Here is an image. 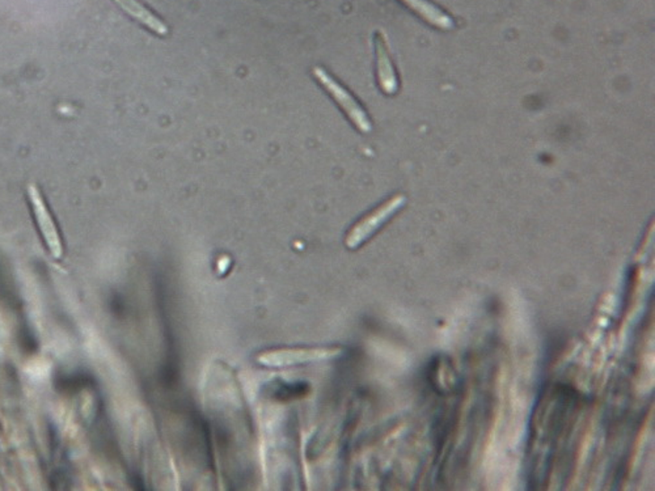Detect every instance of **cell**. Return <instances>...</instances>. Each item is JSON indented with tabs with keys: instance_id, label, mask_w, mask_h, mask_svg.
<instances>
[{
	"instance_id": "1",
	"label": "cell",
	"mask_w": 655,
	"mask_h": 491,
	"mask_svg": "<svg viewBox=\"0 0 655 491\" xmlns=\"http://www.w3.org/2000/svg\"><path fill=\"white\" fill-rule=\"evenodd\" d=\"M341 353L340 349L334 347H317V349H305V347H297V349H279L265 351V353L257 355V362L260 364L269 368H286L293 367V365H300L311 364V362L328 361V359L336 358Z\"/></svg>"
},
{
	"instance_id": "2",
	"label": "cell",
	"mask_w": 655,
	"mask_h": 491,
	"mask_svg": "<svg viewBox=\"0 0 655 491\" xmlns=\"http://www.w3.org/2000/svg\"><path fill=\"white\" fill-rule=\"evenodd\" d=\"M406 198L404 196H394L390 201L383 204L382 206L374 210L373 213L368 214L366 218L357 223L353 228H351L349 235L346 236L345 244L349 250H357L360 247L363 242L366 241L371 235H374L388 219L404 206Z\"/></svg>"
},
{
	"instance_id": "3",
	"label": "cell",
	"mask_w": 655,
	"mask_h": 491,
	"mask_svg": "<svg viewBox=\"0 0 655 491\" xmlns=\"http://www.w3.org/2000/svg\"><path fill=\"white\" fill-rule=\"evenodd\" d=\"M314 75L322 83L323 87L331 93L332 97L339 102L340 107L348 114L349 118L359 128L362 133H370L371 122L367 114L359 107L358 102L351 97L350 93L342 88L331 75L322 67L314 68Z\"/></svg>"
},
{
	"instance_id": "4",
	"label": "cell",
	"mask_w": 655,
	"mask_h": 491,
	"mask_svg": "<svg viewBox=\"0 0 655 491\" xmlns=\"http://www.w3.org/2000/svg\"><path fill=\"white\" fill-rule=\"evenodd\" d=\"M28 196H30L34 215H36L40 230H41V233L44 235L45 241H47L50 253L53 254L56 259H61L63 250L61 238H59L56 223H54L50 213H49L47 205H45L44 198H42L39 188H37L34 184H31L30 187H28Z\"/></svg>"
},
{
	"instance_id": "5",
	"label": "cell",
	"mask_w": 655,
	"mask_h": 491,
	"mask_svg": "<svg viewBox=\"0 0 655 491\" xmlns=\"http://www.w3.org/2000/svg\"><path fill=\"white\" fill-rule=\"evenodd\" d=\"M376 58L380 87L387 95H394L399 88V83H397L396 74L392 67L385 41L380 37L376 39Z\"/></svg>"
},
{
	"instance_id": "6",
	"label": "cell",
	"mask_w": 655,
	"mask_h": 491,
	"mask_svg": "<svg viewBox=\"0 0 655 491\" xmlns=\"http://www.w3.org/2000/svg\"><path fill=\"white\" fill-rule=\"evenodd\" d=\"M117 4L128 13L134 19L138 20L146 27L150 28L153 32L160 34V36H165L168 34V27L157 19L151 11H148L145 5H142L138 0H116Z\"/></svg>"
},
{
	"instance_id": "7",
	"label": "cell",
	"mask_w": 655,
	"mask_h": 491,
	"mask_svg": "<svg viewBox=\"0 0 655 491\" xmlns=\"http://www.w3.org/2000/svg\"><path fill=\"white\" fill-rule=\"evenodd\" d=\"M408 7L412 10L416 11L419 15H421L426 22L433 24L434 27L439 28V30H453L454 22L450 16L446 15L445 13L437 8L436 5L431 4L428 0H403Z\"/></svg>"
}]
</instances>
